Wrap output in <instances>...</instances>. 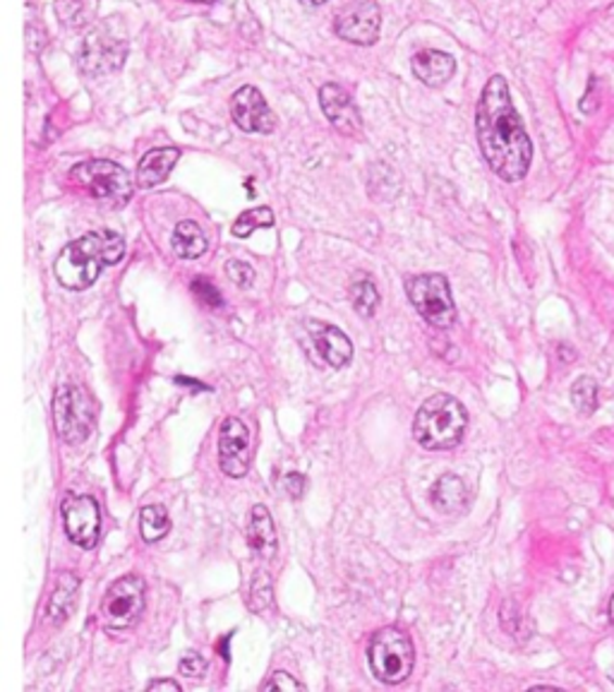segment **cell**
Returning <instances> with one entry per match:
<instances>
[{"instance_id": "obj_11", "label": "cell", "mask_w": 614, "mask_h": 692, "mask_svg": "<svg viewBox=\"0 0 614 692\" xmlns=\"http://www.w3.org/2000/svg\"><path fill=\"white\" fill-rule=\"evenodd\" d=\"M65 534L82 549H94L101 531V509L92 495H67L63 501Z\"/></svg>"}, {"instance_id": "obj_4", "label": "cell", "mask_w": 614, "mask_h": 692, "mask_svg": "<svg viewBox=\"0 0 614 692\" xmlns=\"http://www.w3.org/2000/svg\"><path fill=\"white\" fill-rule=\"evenodd\" d=\"M128 59V39L118 17H108L87 34L77 49V67L87 77H106Z\"/></svg>"}, {"instance_id": "obj_3", "label": "cell", "mask_w": 614, "mask_h": 692, "mask_svg": "<svg viewBox=\"0 0 614 692\" xmlns=\"http://www.w3.org/2000/svg\"><path fill=\"white\" fill-rule=\"evenodd\" d=\"M465 426H469V412L451 394H432L420 406L413 422V438L425 450H451L457 448Z\"/></svg>"}, {"instance_id": "obj_8", "label": "cell", "mask_w": 614, "mask_h": 692, "mask_svg": "<svg viewBox=\"0 0 614 692\" xmlns=\"http://www.w3.org/2000/svg\"><path fill=\"white\" fill-rule=\"evenodd\" d=\"M408 299L415 305V311L425 317L432 327L449 330L457 323V305L449 289V279L445 275H418L408 277L406 281Z\"/></svg>"}, {"instance_id": "obj_26", "label": "cell", "mask_w": 614, "mask_h": 692, "mask_svg": "<svg viewBox=\"0 0 614 692\" xmlns=\"http://www.w3.org/2000/svg\"><path fill=\"white\" fill-rule=\"evenodd\" d=\"M269 226H274V212L269 207H255L243 212L241 217L233 222V236L245 238L257 229H269Z\"/></svg>"}, {"instance_id": "obj_9", "label": "cell", "mask_w": 614, "mask_h": 692, "mask_svg": "<svg viewBox=\"0 0 614 692\" xmlns=\"http://www.w3.org/2000/svg\"><path fill=\"white\" fill-rule=\"evenodd\" d=\"M144 611V580L140 575H125L108 587L101 604V616L108 630H128Z\"/></svg>"}, {"instance_id": "obj_7", "label": "cell", "mask_w": 614, "mask_h": 692, "mask_svg": "<svg viewBox=\"0 0 614 692\" xmlns=\"http://www.w3.org/2000/svg\"><path fill=\"white\" fill-rule=\"evenodd\" d=\"M73 184L85 188L97 200L111 202V205H125L132 198V176L123 166L106 162V159H92V162L77 164L71 172Z\"/></svg>"}, {"instance_id": "obj_5", "label": "cell", "mask_w": 614, "mask_h": 692, "mask_svg": "<svg viewBox=\"0 0 614 692\" xmlns=\"http://www.w3.org/2000/svg\"><path fill=\"white\" fill-rule=\"evenodd\" d=\"M368 659L374 678L382 680L386 685H399L413 671V642L399 628H382L372 634L368 646Z\"/></svg>"}, {"instance_id": "obj_32", "label": "cell", "mask_w": 614, "mask_h": 692, "mask_svg": "<svg viewBox=\"0 0 614 692\" xmlns=\"http://www.w3.org/2000/svg\"><path fill=\"white\" fill-rule=\"evenodd\" d=\"M255 599H265L267 604H271V582L269 580H265V575H257V580H255V584H253V596L247 599V604H253Z\"/></svg>"}, {"instance_id": "obj_27", "label": "cell", "mask_w": 614, "mask_h": 692, "mask_svg": "<svg viewBox=\"0 0 614 692\" xmlns=\"http://www.w3.org/2000/svg\"><path fill=\"white\" fill-rule=\"evenodd\" d=\"M192 291H195L197 299L204 305H209V309H219V305L223 303L219 289H216L214 284L209 279H204V277H197L195 281H192Z\"/></svg>"}, {"instance_id": "obj_22", "label": "cell", "mask_w": 614, "mask_h": 692, "mask_svg": "<svg viewBox=\"0 0 614 692\" xmlns=\"http://www.w3.org/2000/svg\"><path fill=\"white\" fill-rule=\"evenodd\" d=\"M99 13V0H55V17L67 29H85Z\"/></svg>"}, {"instance_id": "obj_34", "label": "cell", "mask_w": 614, "mask_h": 692, "mask_svg": "<svg viewBox=\"0 0 614 692\" xmlns=\"http://www.w3.org/2000/svg\"><path fill=\"white\" fill-rule=\"evenodd\" d=\"M303 5H310V8H317V5H324V3H329V0H300Z\"/></svg>"}, {"instance_id": "obj_13", "label": "cell", "mask_w": 614, "mask_h": 692, "mask_svg": "<svg viewBox=\"0 0 614 692\" xmlns=\"http://www.w3.org/2000/svg\"><path fill=\"white\" fill-rule=\"evenodd\" d=\"M231 116L235 121V126L245 133L269 135L277 130L274 111L269 109V104L257 87L245 85L238 89V92L231 97Z\"/></svg>"}, {"instance_id": "obj_28", "label": "cell", "mask_w": 614, "mask_h": 692, "mask_svg": "<svg viewBox=\"0 0 614 692\" xmlns=\"http://www.w3.org/2000/svg\"><path fill=\"white\" fill-rule=\"evenodd\" d=\"M226 272H229V279L235 284V287H241V289H247L250 284L255 281L253 265L243 263V260H231V263L226 265Z\"/></svg>"}, {"instance_id": "obj_20", "label": "cell", "mask_w": 614, "mask_h": 692, "mask_svg": "<svg viewBox=\"0 0 614 692\" xmlns=\"http://www.w3.org/2000/svg\"><path fill=\"white\" fill-rule=\"evenodd\" d=\"M77 592L79 577H75L73 573H61L53 589V596L49 601V618L53 626H63V622L73 616V611L77 606Z\"/></svg>"}, {"instance_id": "obj_25", "label": "cell", "mask_w": 614, "mask_h": 692, "mask_svg": "<svg viewBox=\"0 0 614 692\" xmlns=\"http://www.w3.org/2000/svg\"><path fill=\"white\" fill-rule=\"evenodd\" d=\"M572 404L578 414L590 416L598 410V382L588 376H581L572 385Z\"/></svg>"}, {"instance_id": "obj_31", "label": "cell", "mask_w": 614, "mask_h": 692, "mask_svg": "<svg viewBox=\"0 0 614 692\" xmlns=\"http://www.w3.org/2000/svg\"><path fill=\"white\" fill-rule=\"evenodd\" d=\"M283 486H286V491H289V495L293 498V501H300L303 498V493H305V486H307V481H305V476L303 474H289L286 479H283Z\"/></svg>"}, {"instance_id": "obj_17", "label": "cell", "mask_w": 614, "mask_h": 692, "mask_svg": "<svg viewBox=\"0 0 614 692\" xmlns=\"http://www.w3.org/2000/svg\"><path fill=\"white\" fill-rule=\"evenodd\" d=\"M247 543L259 558L271 561L277 555V529L269 509L265 505H255L247 521Z\"/></svg>"}, {"instance_id": "obj_24", "label": "cell", "mask_w": 614, "mask_h": 692, "mask_svg": "<svg viewBox=\"0 0 614 692\" xmlns=\"http://www.w3.org/2000/svg\"><path fill=\"white\" fill-rule=\"evenodd\" d=\"M348 297H350V303H354L356 313L362 317H372L380 309V291L370 279L356 281L354 287H350Z\"/></svg>"}, {"instance_id": "obj_19", "label": "cell", "mask_w": 614, "mask_h": 692, "mask_svg": "<svg viewBox=\"0 0 614 692\" xmlns=\"http://www.w3.org/2000/svg\"><path fill=\"white\" fill-rule=\"evenodd\" d=\"M430 503L435 505L437 513L442 515H459L461 509L469 505V491L465 483L457 474L439 476L435 486L430 488Z\"/></svg>"}, {"instance_id": "obj_36", "label": "cell", "mask_w": 614, "mask_h": 692, "mask_svg": "<svg viewBox=\"0 0 614 692\" xmlns=\"http://www.w3.org/2000/svg\"><path fill=\"white\" fill-rule=\"evenodd\" d=\"M192 3H214V0H192Z\"/></svg>"}, {"instance_id": "obj_23", "label": "cell", "mask_w": 614, "mask_h": 692, "mask_svg": "<svg viewBox=\"0 0 614 692\" xmlns=\"http://www.w3.org/2000/svg\"><path fill=\"white\" fill-rule=\"evenodd\" d=\"M170 529V519L164 505H146L140 513V531L146 543L162 541Z\"/></svg>"}, {"instance_id": "obj_18", "label": "cell", "mask_w": 614, "mask_h": 692, "mask_svg": "<svg viewBox=\"0 0 614 692\" xmlns=\"http://www.w3.org/2000/svg\"><path fill=\"white\" fill-rule=\"evenodd\" d=\"M178 159H180V152L176 150V147H158V150L146 152L140 159V166H138V186L140 188L162 186L170 176V172H174Z\"/></svg>"}, {"instance_id": "obj_21", "label": "cell", "mask_w": 614, "mask_h": 692, "mask_svg": "<svg viewBox=\"0 0 614 692\" xmlns=\"http://www.w3.org/2000/svg\"><path fill=\"white\" fill-rule=\"evenodd\" d=\"M170 248L180 260H197L207 253V236H204L202 226L192 219L178 222L174 229V238H170Z\"/></svg>"}, {"instance_id": "obj_15", "label": "cell", "mask_w": 614, "mask_h": 692, "mask_svg": "<svg viewBox=\"0 0 614 692\" xmlns=\"http://www.w3.org/2000/svg\"><path fill=\"white\" fill-rule=\"evenodd\" d=\"M307 332H310L317 354H320L327 366L344 368L354 358V344H350L346 332H341L338 327L320 320H307Z\"/></svg>"}, {"instance_id": "obj_10", "label": "cell", "mask_w": 614, "mask_h": 692, "mask_svg": "<svg viewBox=\"0 0 614 692\" xmlns=\"http://www.w3.org/2000/svg\"><path fill=\"white\" fill-rule=\"evenodd\" d=\"M382 29V10L374 0H356L346 5L334 20V32L348 43L356 47H372L380 39Z\"/></svg>"}, {"instance_id": "obj_16", "label": "cell", "mask_w": 614, "mask_h": 692, "mask_svg": "<svg viewBox=\"0 0 614 692\" xmlns=\"http://www.w3.org/2000/svg\"><path fill=\"white\" fill-rule=\"evenodd\" d=\"M413 75L420 79V83L427 87H445L449 79L457 73V61L451 59L449 53L445 51H435V49H425L418 51L411 61Z\"/></svg>"}, {"instance_id": "obj_33", "label": "cell", "mask_w": 614, "mask_h": 692, "mask_svg": "<svg viewBox=\"0 0 614 692\" xmlns=\"http://www.w3.org/2000/svg\"><path fill=\"white\" fill-rule=\"evenodd\" d=\"M146 690H170V692H180V683L176 680H152Z\"/></svg>"}, {"instance_id": "obj_2", "label": "cell", "mask_w": 614, "mask_h": 692, "mask_svg": "<svg viewBox=\"0 0 614 692\" xmlns=\"http://www.w3.org/2000/svg\"><path fill=\"white\" fill-rule=\"evenodd\" d=\"M125 257V241L118 231H89L77 241L67 243L55 260V279L71 291L89 289L104 267L118 265Z\"/></svg>"}, {"instance_id": "obj_35", "label": "cell", "mask_w": 614, "mask_h": 692, "mask_svg": "<svg viewBox=\"0 0 614 692\" xmlns=\"http://www.w3.org/2000/svg\"><path fill=\"white\" fill-rule=\"evenodd\" d=\"M607 616H610V622L614 626V594L610 599V606H607Z\"/></svg>"}, {"instance_id": "obj_6", "label": "cell", "mask_w": 614, "mask_h": 692, "mask_svg": "<svg viewBox=\"0 0 614 692\" xmlns=\"http://www.w3.org/2000/svg\"><path fill=\"white\" fill-rule=\"evenodd\" d=\"M97 404L79 385H63L53 394V424L55 433L67 445H79L94 430Z\"/></svg>"}, {"instance_id": "obj_14", "label": "cell", "mask_w": 614, "mask_h": 692, "mask_svg": "<svg viewBox=\"0 0 614 692\" xmlns=\"http://www.w3.org/2000/svg\"><path fill=\"white\" fill-rule=\"evenodd\" d=\"M320 106L324 111V116L329 118V123H332L341 135H348V138L360 135L362 130L360 111L346 87H341L336 83L324 85L320 89Z\"/></svg>"}, {"instance_id": "obj_1", "label": "cell", "mask_w": 614, "mask_h": 692, "mask_svg": "<svg viewBox=\"0 0 614 692\" xmlns=\"http://www.w3.org/2000/svg\"><path fill=\"white\" fill-rule=\"evenodd\" d=\"M475 133L485 162L499 178L507 184L526 178L533 162V142L502 75L487 79L475 109Z\"/></svg>"}, {"instance_id": "obj_30", "label": "cell", "mask_w": 614, "mask_h": 692, "mask_svg": "<svg viewBox=\"0 0 614 692\" xmlns=\"http://www.w3.org/2000/svg\"><path fill=\"white\" fill-rule=\"evenodd\" d=\"M265 688H269V690H303L305 685L300 683V680H295L293 676H289L286 671H277L274 676L267 680Z\"/></svg>"}, {"instance_id": "obj_37", "label": "cell", "mask_w": 614, "mask_h": 692, "mask_svg": "<svg viewBox=\"0 0 614 692\" xmlns=\"http://www.w3.org/2000/svg\"><path fill=\"white\" fill-rule=\"evenodd\" d=\"M610 676H612V680H614V671H612V674H610Z\"/></svg>"}, {"instance_id": "obj_12", "label": "cell", "mask_w": 614, "mask_h": 692, "mask_svg": "<svg viewBox=\"0 0 614 692\" xmlns=\"http://www.w3.org/2000/svg\"><path fill=\"white\" fill-rule=\"evenodd\" d=\"M253 462V438L241 418L229 416L219 430V464L231 479H243Z\"/></svg>"}, {"instance_id": "obj_29", "label": "cell", "mask_w": 614, "mask_h": 692, "mask_svg": "<svg viewBox=\"0 0 614 692\" xmlns=\"http://www.w3.org/2000/svg\"><path fill=\"white\" fill-rule=\"evenodd\" d=\"M204 671H207V662H204L200 654L192 652L180 659V674H183L186 678H202Z\"/></svg>"}]
</instances>
